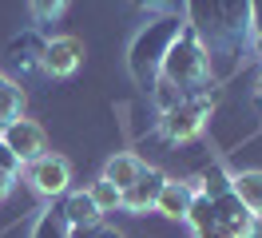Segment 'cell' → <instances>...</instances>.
Instances as JSON below:
<instances>
[{
	"label": "cell",
	"mask_w": 262,
	"mask_h": 238,
	"mask_svg": "<svg viewBox=\"0 0 262 238\" xmlns=\"http://www.w3.org/2000/svg\"><path fill=\"white\" fill-rule=\"evenodd\" d=\"M250 44H254V56H258V63H262V32H258V36H250Z\"/></svg>",
	"instance_id": "cell-26"
},
{
	"label": "cell",
	"mask_w": 262,
	"mask_h": 238,
	"mask_svg": "<svg viewBox=\"0 0 262 238\" xmlns=\"http://www.w3.org/2000/svg\"><path fill=\"white\" fill-rule=\"evenodd\" d=\"M230 190L243 199V206L254 214V219H262V171H238V175H230Z\"/></svg>",
	"instance_id": "cell-14"
},
{
	"label": "cell",
	"mask_w": 262,
	"mask_h": 238,
	"mask_svg": "<svg viewBox=\"0 0 262 238\" xmlns=\"http://www.w3.org/2000/svg\"><path fill=\"white\" fill-rule=\"evenodd\" d=\"M254 95H258V107H262V79H258V92H254Z\"/></svg>",
	"instance_id": "cell-27"
},
{
	"label": "cell",
	"mask_w": 262,
	"mask_h": 238,
	"mask_svg": "<svg viewBox=\"0 0 262 238\" xmlns=\"http://www.w3.org/2000/svg\"><path fill=\"white\" fill-rule=\"evenodd\" d=\"M72 238H123L115 226H103V222H92V226H80L72 230Z\"/></svg>",
	"instance_id": "cell-22"
},
{
	"label": "cell",
	"mask_w": 262,
	"mask_h": 238,
	"mask_svg": "<svg viewBox=\"0 0 262 238\" xmlns=\"http://www.w3.org/2000/svg\"><path fill=\"white\" fill-rule=\"evenodd\" d=\"M0 171H4V175H16L20 171V159L8 151V143H4V139H0Z\"/></svg>",
	"instance_id": "cell-23"
},
{
	"label": "cell",
	"mask_w": 262,
	"mask_h": 238,
	"mask_svg": "<svg viewBox=\"0 0 262 238\" xmlns=\"http://www.w3.org/2000/svg\"><path fill=\"white\" fill-rule=\"evenodd\" d=\"M159 76L167 83H175L179 95H199L211 88V52H207V44L199 40V32L191 24H183L179 36L171 40Z\"/></svg>",
	"instance_id": "cell-2"
},
{
	"label": "cell",
	"mask_w": 262,
	"mask_h": 238,
	"mask_svg": "<svg viewBox=\"0 0 262 238\" xmlns=\"http://www.w3.org/2000/svg\"><path fill=\"white\" fill-rule=\"evenodd\" d=\"M143 167H147V163H143L139 155H131V151H119V155L107 159V167H103V179H107V183H115L119 190H127L131 183L139 179V171H143Z\"/></svg>",
	"instance_id": "cell-13"
},
{
	"label": "cell",
	"mask_w": 262,
	"mask_h": 238,
	"mask_svg": "<svg viewBox=\"0 0 262 238\" xmlns=\"http://www.w3.org/2000/svg\"><path fill=\"white\" fill-rule=\"evenodd\" d=\"M195 199V183H183V179H167L163 190H159V199H155V210L163 214V219H175L183 222L187 219V206Z\"/></svg>",
	"instance_id": "cell-12"
},
{
	"label": "cell",
	"mask_w": 262,
	"mask_h": 238,
	"mask_svg": "<svg viewBox=\"0 0 262 238\" xmlns=\"http://www.w3.org/2000/svg\"><path fill=\"white\" fill-rule=\"evenodd\" d=\"M32 238H72V226H68V219L56 210V203H52L48 210H40V219H36V226H32Z\"/></svg>",
	"instance_id": "cell-16"
},
{
	"label": "cell",
	"mask_w": 262,
	"mask_h": 238,
	"mask_svg": "<svg viewBox=\"0 0 262 238\" xmlns=\"http://www.w3.org/2000/svg\"><path fill=\"white\" fill-rule=\"evenodd\" d=\"M211 203H214V226H219L227 238H254L258 234V219L243 206V199H238L234 190L219 194Z\"/></svg>",
	"instance_id": "cell-6"
},
{
	"label": "cell",
	"mask_w": 262,
	"mask_h": 238,
	"mask_svg": "<svg viewBox=\"0 0 262 238\" xmlns=\"http://www.w3.org/2000/svg\"><path fill=\"white\" fill-rule=\"evenodd\" d=\"M28 8H32L36 24H52V20L68 8V0H28Z\"/></svg>",
	"instance_id": "cell-21"
},
{
	"label": "cell",
	"mask_w": 262,
	"mask_h": 238,
	"mask_svg": "<svg viewBox=\"0 0 262 238\" xmlns=\"http://www.w3.org/2000/svg\"><path fill=\"white\" fill-rule=\"evenodd\" d=\"M135 8H143L147 16H179V20H187L183 0H135Z\"/></svg>",
	"instance_id": "cell-19"
},
{
	"label": "cell",
	"mask_w": 262,
	"mask_h": 238,
	"mask_svg": "<svg viewBox=\"0 0 262 238\" xmlns=\"http://www.w3.org/2000/svg\"><path fill=\"white\" fill-rule=\"evenodd\" d=\"M147 95H151V99H155V107H159V115H163L167 107H175V103H179V99H183V95H179V88H175V83H167L163 76L155 79V88H151Z\"/></svg>",
	"instance_id": "cell-20"
},
{
	"label": "cell",
	"mask_w": 262,
	"mask_h": 238,
	"mask_svg": "<svg viewBox=\"0 0 262 238\" xmlns=\"http://www.w3.org/2000/svg\"><path fill=\"white\" fill-rule=\"evenodd\" d=\"M187 24L207 52H243L250 44V0H183Z\"/></svg>",
	"instance_id": "cell-1"
},
{
	"label": "cell",
	"mask_w": 262,
	"mask_h": 238,
	"mask_svg": "<svg viewBox=\"0 0 262 238\" xmlns=\"http://www.w3.org/2000/svg\"><path fill=\"white\" fill-rule=\"evenodd\" d=\"M44 36L36 28H24L20 36H12L8 40V60H12V68H20L24 76H32V72H44Z\"/></svg>",
	"instance_id": "cell-9"
},
{
	"label": "cell",
	"mask_w": 262,
	"mask_h": 238,
	"mask_svg": "<svg viewBox=\"0 0 262 238\" xmlns=\"http://www.w3.org/2000/svg\"><path fill=\"white\" fill-rule=\"evenodd\" d=\"M88 194H92V203L99 206V214H112V210H119V206H123V190L115 187V183H107V179L92 183V187H88Z\"/></svg>",
	"instance_id": "cell-17"
},
{
	"label": "cell",
	"mask_w": 262,
	"mask_h": 238,
	"mask_svg": "<svg viewBox=\"0 0 262 238\" xmlns=\"http://www.w3.org/2000/svg\"><path fill=\"white\" fill-rule=\"evenodd\" d=\"M214 111V92H199V95H183L175 107H167L159 115V135L167 143H191L203 135V127Z\"/></svg>",
	"instance_id": "cell-4"
},
{
	"label": "cell",
	"mask_w": 262,
	"mask_h": 238,
	"mask_svg": "<svg viewBox=\"0 0 262 238\" xmlns=\"http://www.w3.org/2000/svg\"><path fill=\"white\" fill-rule=\"evenodd\" d=\"M0 139L8 143V151L20 159V167L24 163H32V159H40L44 151H48V139H44V127L40 123H32V119H12V123L0 131Z\"/></svg>",
	"instance_id": "cell-7"
},
{
	"label": "cell",
	"mask_w": 262,
	"mask_h": 238,
	"mask_svg": "<svg viewBox=\"0 0 262 238\" xmlns=\"http://www.w3.org/2000/svg\"><path fill=\"white\" fill-rule=\"evenodd\" d=\"M199 194H207V199H219V194H227L230 190V171L223 163H207L203 171H199Z\"/></svg>",
	"instance_id": "cell-15"
},
{
	"label": "cell",
	"mask_w": 262,
	"mask_h": 238,
	"mask_svg": "<svg viewBox=\"0 0 262 238\" xmlns=\"http://www.w3.org/2000/svg\"><path fill=\"white\" fill-rule=\"evenodd\" d=\"M83 63V44L76 36H52L44 44V72L56 79L76 76V68Z\"/></svg>",
	"instance_id": "cell-8"
},
{
	"label": "cell",
	"mask_w": 262,
	"mask_h": 238,
	"mask_svg": "<svg viewBox=\"0 0 262 238\" xmlns=\"http://www.w3.org/2000/svg\"><path fill=\"white\" fill-rule=\"evenodd\" d=\"M24 179L32 183L36 194H44V199H60V194L72 190V163H68L64 155L44 151L40 159L24 163Z\"/></svg>",
	"instance_id": "cell-5"
},
{
	"label": "cell",
	"mask_w": 262,
	"mask_h": 238,
	"mask_svg": "<svg viewBox=\"0 0 262 238\" xmlns=\"http://www.w3.org/2000/svg\"><path fill=\"white\" fill-rule=\"evenodd\" d=\"M163 183H167V175L159 171V167H143V171H139V179L123 190V206H127V210H135V214L155 210V199H159Z\"/></svg>",
	"instance_id": "cell-10"
},
{
	"label": "cell",
	"mask_w": 262,
	"mask_h": 238,
	"mask_svg": "<svg viewBox=\"0 0 262 238\" xmlns=\"http://www.w3.org/2000/svg\"><path fill=\"white\" fill-rule=\"evenodd\" d=\"M56 210L68 219V226H72V230L92 226V222L103 219V214H99V206L92 203V194H88V190H68V194H60V199H56Z\"/></svg>",
	"instance_id": "cell-11"
},
{
	"label": "cell",
	"mask_w": 262,
	"mask_h": 238,
	"mask_svg": "<svg viewBox=\"0 0 262 238\" xmlns=\"http://www.w3.org/2000/svg\"><path fill=\"white\" fill-rule=\"evenodd\" d=\"M12 183H16V175H4V171H0V203L8 199V190H12Z\"/></svg>",
	"instance_id": "cell-25"
},
{
	"label": "cell",
	"mask_w": 262,
	"mask_h": 238,
	"mask_svg": "<svg viewBox=\"0 0 262 238\" xmlns=\"http://www.w3.org/2000/svg\"><path fill=\"white\" fill-rule=\"evenodd\" d=\"M183 24L187 20H179V16H151L147 24L135 32V40L127 48V72L135 79V88H143V92L155 88L163 56H167V48H171V40L179 36Z\"/></svg>",
	"instance_id": "cell-3"
},
{
	"label": "cell",
	"mask_w": 262,
	"mask_h": 238,
	"mask_svg": "<svg viewBox=\"0 0 262 238\" xmlns=\"http://www.w3.org/2000/svg\"><path fill=\"white\" fill-rule=\"evenodd\" d=\"M262 32V0H250V36Z\"/></svg>",
	"instance_id": "cell-24"
},
{
	"label": "cell",
	"mask_w": 262,
	"mask_h": 238,
	"mask_svg": "<svg viewBox=\"0 0 262 238\" xmlns=\"http://www.w3.org/2000/svg\"><path fill=\"white\" fill-rule=\"evenodd\" d=\"M183 222H191V230H207V226H214V203L207 199V194H199L195 190V199H191V206H187V219Z\"/></svg>",
	"instance_id": "cell-18"
}]
</instances>
